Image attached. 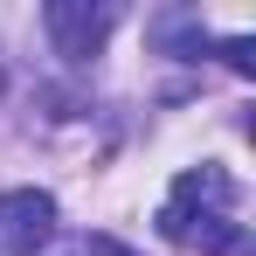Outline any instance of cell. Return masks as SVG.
<instances>
[{"label": "cell", "instance_id": "6da1fadb", "mask_svg": "<svg viewBox=\"0 0 256 256\" xmlns=\"http://www.w3.org/2000/svg\"><path fill=\"white\" fill-rule=\"evenodd\" d=\"M228 201H236V187H228L222 166H187L173 180L166 208H160V236H166V242H187V228L208 222V214H228Z\"/></svg>", "mask_w": 256, "mask_h": 256}, {"label": "cell", "instance_id": "7a4b0ae2", "mask_svg": "<svg viewBox=\"0 0 256 256\" xmlns=\"http://www.w3.org/2000/svg\"><path fill=\"white\" fill-rule=\"evenodd\" d=\"M42 28H48V42H56V56L84 62V56H97L104 35L118 28V7H111V0H48Z\"/></svg>", "mask_w": 256, "mask_h": 256}, {"label": "cell", "instance_id": "3957f363", "mask_svg": "<svg viewBox=\"0 0 256 256\" xmlns=\"http://www.w3.org/2000/svg\"><path fill=\"white\" fill-rule=\"evenodd\" d=\"M56 242V201L42 187L0 194V256H42Z\"/></svg>", "mask_w": 256, "mask_h": 256}, {"label": "cell", "instance_id": "277c9868", "mask_svg": "<svg viewBox=\"0 0 256 256\" xmlns=\"http://www.w3.org/2000/svg\"><path fill=\"white\" fill-rule=\"evenodd\" d=\"M152 35H160L166 56H201V48H208V35H201V21H194V14H160V21H152Z\"/></svg>", "mask_w": 256, "mask_h": 256}, {"label": "cell", "instance_id": "5b68a950", "mask_svg": "<svg viewBox=\"0 0 256 256\" xmlns=\"http://www.w3.org/2000/svg\"><path fill=\"white\" fill-rule=\"evenodd\" d=\"M222 56H228V70H236V76H256V42H250V35H228Z\"/></svg>", "mask_w": 256, "mask_h": 256}]
</instances>
